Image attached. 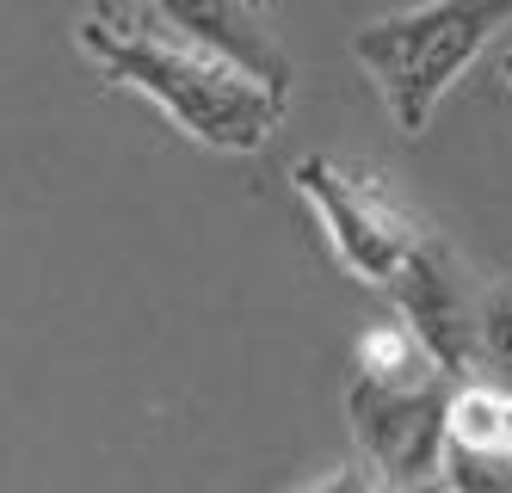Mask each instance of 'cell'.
Masks as SVG:
<instances>
[{
	"label": "cell",
	"instance_id": "cell-7",
	"mask_svg": "<svg viewBox=\"0 0 512 493\" xmlns=\"http://www.w3.org/2000/svg\"><path fill=\"white\" fill-rule=\"evenodd\" d=\"M451 444L469 450H512V383H457L451 401Z\"/></svg>",
	"mask_w": 512,
	"mask_h": 493
},
{
	"label": "cell",
	"instance_id": "cell-11",
	"mask_svg": "<svg viewBox=\"0 0 512 493\" xmlns=\"http://www.w3.org/2000/svg\"><path fill=\"white\" fill-rule=\"evenodd\" d=\"M260 7H266V0H260Z\"/></svg>",
	"mask_w": 512,
	"mask_h": 493
},
{
	"label": "cell",
	"instance_id": "cell-5",
	"mask_svg": "<svg viewBox=\"0 0 512 493\" xmlns=\"http://www.w3.org/2000/svg\"><path fill=\"white\" fill-rule=\"evenodd\" d=\"M389 296H395L401 321L426 339V352L451 376H469L475 364H482V296L469 290L463 265L451 259V247L438 235H426L414 247V259L395 272Z\"/></svg>",
	"mask_w": 512,
	"mask_h": 493
},
{
	"label": "cell",
	"instance_id": "cell-4",
	"mask_svg": "<svg viewBox=\"0 0 512 493\" xmlns=\"http://www.w3.org/2000/svg\"><path fill=\"white\" fill-rule=\"evenodd\" d=\"M290 185L303 192V204L321 216L334 259L364 284H395V272L414 259V247L426 241V229L401 210L371 173H352L334 155H309L290 167Z\"/></svg>",
	"mask_w": 512,
	"mask_h": 493
},
{
	"label": "cell",
	"instance_id": "cell-2",
	"mask_svg": "<svg viewBox=\"0 0 512 493\" xmlns=\"http://www.w3.org/2000/svg\"><path fill=\"white\" fill-rule=\"evenodd\" d=\"M512 25V0H426L352 31L358 68L383 87L395 130L420 136L451 81Z\"/></svg>",
	"mask_w": 512,
	"mask_h": 493
},
{
	"label": "cell",
	"instance_id": "cell-8",
	"mask_svg": "<svg viewBox=\"0 0 512 493\" xmlns=\"http://www.w3.org/2000/svg\"><path fill=\"white\" fill-rule=\"evenodd\" d=\"M494 383H512V278L482 290V364Z\"/></svg>",
	"mask_w": 512,
	"mask_h": 493
},
{
	"label": "cell",
	"instance_id": "cell-3",
	"mask_svg": "<svg viewBox=\"0 0 512 493\" xmlns=\"http://www.w3.org/2000/svg\"><path fill=\"white\" fill-rule=\"evenodd\" d=\"M457 383L445 364H432L401 383H377V376H352L346 389V420L364 450V463L377 469L383 487H426L445 475L451 450V401Z\"/></svg>",
	"mask_w": 512,
	"mask_h": 493
},
{
	"label": "cell",
	"instance_id": "cell-6",
	"mask_svg": "<svg viewBox=\"0 0 512 493\" xmlns=\"http://www.w3.org/2000/svg\"><path fill=\"white\" fill-rule=\"evenodd\" d=\"M149 7L161 13L167 31L192 37V44L229 56L235 68L260 74V81L272 87H290V62L278 50V37L260 13V0H149Z\"/></svg>",
	"mask_w": 512,
	"mask_h": 493
},
{
	"label": "cell",
	"instance_id": "cell-1",
	"mask_svg": "<svg viewBox=\"0 0 512 493\" xmlns=\"http://www.w3.org/2000/svg\"><path fill=\"white\" fill-rule=\"evenodd\" d=\"M81 50L112 81L149 93L192 142L223 148V155H247V148H260L284 124L290 87L260 81V74L235 68L229 56H216L179 31H149L112 7H99L81 19Z\"/></svg>",
	"mask_w": 512,
	"mask_h": 493
},
{
	"label": "cell",
	"instance_id": "cell-10",
	"mask_svg": "<svg viewBox=\"0 0 512 493\" xmlns=\"http://www.w3.org/2000/svg\"><path fill=\"white\" fill-rule=\"evenodd\" d=\"M506 81H512V50H506Z\"/></svg>",
	"mask_w": 512,
	"mask_h": 493
},
{
	"label": "cell",
	"instance_id": "cell-9",
	"mask_svg": "<svg viewBox=\"0 0 512 493\" xmlns=\"http://www.w3.org/2000/svg\"><path fill=\"white\" fill-rule=\"evenodd\" d=\"M451 487H482V493H512V450H469L451 444L445 450V475Z\"/></svg>",
	"mask_w": 512,
	"mask_h": 493
}]
</instances>
